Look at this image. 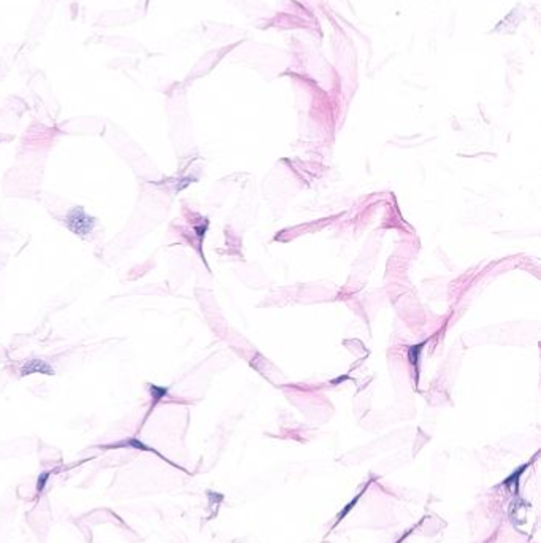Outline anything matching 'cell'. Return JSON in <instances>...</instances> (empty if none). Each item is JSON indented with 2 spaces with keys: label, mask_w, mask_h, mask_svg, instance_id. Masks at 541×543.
I'll return each instance as SVG.
<instances>
[{
  "label": "cell",
  "mask_w": 541,
  "mask_h": 543,
  "mask_svg": "<svg viewBox=\"0 0 541 543\" xmlns=\"http://www.w3.org/2000/svg\"><path fill=\"white\" fill-rule=\"evenodd\" d=\"M65 224L73 233H76V235H87V233H91L94 229L95 219L92 216H89L81 207H75L67 213Z\"/></svg>",
  "instance_id": "obj_1"
},
{
  "label": "cell",
  "mask_w": 541,
  "mask_h": 543,
  "mask_svg": "<svg viewBox=\"0 0 541 543\" xmlns=\"http://www.w3.org/2000/svg\"><path fill=\"white\" fill-rule=\"evenodd\" d=\"M32 373H45V375H54V369L48 364L46 361L41 359H32L27 361L23 369H21V375H32Z\"/></svg>",
  "instance_id": "obj_2"
}]
</instances>
